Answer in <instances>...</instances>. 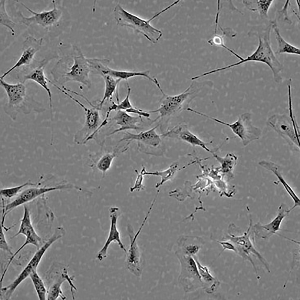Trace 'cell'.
Masks as SVG:
<instances>
[{
	"mask_svg": "<svg viewBox=\"0 0 300 300\" xmlns=\"http://www.w3.org/2000/svg\"><path fill=\"white\" fill-rule=\"evenodd\" d=\"M91 72L88 58L85 56L79 47L74 45L70 53L58 62L51 74L55 81L62 86L68 82H74L89 88Z\"/></svg>",
	"mask_w": 300,
	"mask_h": 300,
	"instance_id": "1",
	"label": "cell"
},
{
	"mask_svg": "<svg viewBox=\"0 0 300 300\" xmlns=\"http://www.w3.org/2000/svg\"><path fill=\"white\" fill-rule=\"evenodd\" d=\"M192 81L185 90L178 94L168 95L164 91L161 93L163 97L159 108L155 110L147 111L150 113H158L159 116L153 122L187 110L193 99L206 94L211 89V84L208 80Z\"/></svg>",
	"mask_w": 300,
	"mask_h": 300,
	"instance_id": "2",
	"label": "cell"
},
{
	"mask_svg": "<svg viewBox=\"0 0 300 300\" xmlns=\"http://www.w3.org/2000/svg\"><path fill=\"white\" fill-rule=\"evenodd\" d=\"M0 85L4 89L7 101L4 107V112L13 120L20 113L28 114L32 111L42 112L45 108L28 94L25 83L11 84L0 79Z\"/></svg>",
	"mask_w": 300,
	"mask_h": 300,
	"instance_id": "3",
	"label": "cell"
},
{
	"mask_svg": "<svg viewBox=\"0 0 300 300\" xmlns=\"http://www.w3.org/2000/svg\"><path fill=\"white\" fill-rule=\"evenodd\" d=\"M180 0H176L161 10L148 19H144L129 12L119 4L113 10L115 18L117 25L126 26L140 34L152 43L155 44L163 35L161 31L152 26L151 22L156 17L177 4Z\"/></svg>",
	"mask_w": 300,
	"mask_h": 300,
	"instance_id": "4",
	"label": "cell"
},
{
	"mask_svg": "<svg viewBox=\"0 0 300 300\" xmlns=\"http://www.w3.org/2000/svg\"><path fill=\"white\" fill-rule=\"evenodd\" d=\"M271 25L258 32V46L253 53L241 61L224 67L225 70L249 62H260L266 64L271 70L274 80L277 83L281 82V72L282 65L276 57L272 48L270 36Z\"/></svg>",
	"mask_w": 300,
	"mask_h": 300,
	"instance_id": "5",
	"label": "cell"
},
{
	"mask_svg": "<svg viewBox=\"0 0 300 300\" xmlns=\"http://www.w3.org/2000/svg\"><path fill=\"white\" fill-rule=\"evenodd\" d=\"M289 115L274 114L270 117L267 125L288 143L291 149L300 151V129L294 115L292 102H288Z\"/></svg>",
	"mask_w": 300,
	"mask_h": 300,
	"instance_id": "6",
	"label": "cell"
},
{
	"mask_svg": "<svg viewBox=\"0 0 300 300\" xmlns=\"http://www.w3.org/2000/svg\"><path fill=\"white\" fill-rule=\"evenodd\" d=\"M66 231L63 227L59 226L55 229L52 236L33 256L26 266L17 277L9 285L0 289L1 297L4 299L9 300L18 286L37 268L44 255L48 248L55 242L64 236Z\"/></svg>",
	"mask_w": 300,
	"mask_h": 300,
	"instance_id": "7",
	"label": "cell"
},
{
	"mask_svg": "<svg viewBox=\"0 0 300 300\" xmlns=\"http://www.w3.org/2000/svg\"><path fill=\"white\" fill-rule=\"evenodd\" d=\"M252 221L250 219L247 230L242 234L239 236H235L231 234L227 236L225 239L233 244L236 249V254H237L244 260L248 261L250 262L256 274H257V270L251 256V255L256 257L263 265L267 272L269 273L270 270L268 262L256 249L253 241L254 238H251V234L252 232Z\"/></svg>",
	"mask_w": 300,
	"mask_h": 300,
	"instance_id": "8",
	"label": "cell"
},
{
	"mask_svg": "<svg viewBox=\"0 0 300 300\" xmlns=\"http://www.w3.org/2000/svg\"><path fill=\"white\" fill-rule=\"evenodd\" d=\"M175 255L180 265L178 282L184 292L190 293L202 288V283L194 259L176 251Z\"/></svg>",
	"mask_w": 300,
	"mask_h": 300,
	"instance_id": "9",
	"label": "cell"
},
{
	"mask_svg": "<svg viewBox=\"0 0 300 300\" xmlns=\"http://www.w3.org/2000/svg\"><path fill=\"white\" fill-rule=\"evenodd\" d=\"M69 97L83 109L85 114L84 125L75 134L74 141L78 145L85 144L94 138L95 132L102 123L103 120H102L100 113L101 109L90 101L88 103L92 107L87 108L71 95H70Z\"/></svg>",
	"mask_w": 300,
	"mask_h": 300,
	"instance_id": "10",
	"label": "cell"
},
{
	"mask_svg": "<svg viewBox=\"0 0 300 300\" xmlns=\"http://www.w3.org/2000/svg\"><path fill=\"white\" fill-rule=\"evenodd\" d=\"M41 184L39 182L37 186H36L37 184L35 186L26 189L14 200L8 204L3 210L2 220L4 222L6 215L15 208L31 202L41 195L53 191L72 189L77 190L78 188L77 186L64 181L56 185L50 187L46 185L39 187Z\"/></svg>",
	"mask_w": 300,
	"mask_h": 300,
	"instance_id": "11",
	"label": "cell"
},
{
	"mask_svg": "<svg viewBox=\"0 0 300 300\" xmlns=\"http://www.w3.org/2000/svg\"><path fill=\"white\" fill-rule=\"evenodd\" d=\"M213 121L229 128L241 139L244 146L258 140L261 135L262 130L253 124L251 114L248 112L240 115L236 121L231 123L215 118Z\"/></svg>",
	"mask_w": 300,
	"mask_h": 300,
	"instance_id": "12",
	"label": "cell"
},
{
	"mask_svg": "<svg viewBox=\"0 0 300 300\" xmlns=\"http://www.w3.org/2000/svg\"><path fill=\"white\" fill-rule=\"evenodd\" d=\"M151 213L150 211H148L136 233L131 226L129 225L128 227L130 244L128 249L126 253V265L130 272L137 277H141L142 272V253L137 244V239Z\"/></svg>",
	"mask_w": 300,
	"mask_h": 300,
	"instance_id": "13",
	"label": "cell"
},
{
	"mask_svg": "<svg viewBox=\"0 0 300 300\" xmlns=\"http://www.w3.org/2000/svg\"><path fill=\"white\" fill-rule=\"evenodd\" d=\"M50 60L44 59L40 61H34V64L21 70L17 73V77L20 82L25 83L27 80H32L38 84L47 92L48 95L50 112H52V96L51 90L48 86L50 80L45 75L44 69Z\"/></svg>",
	"mask_w": 300,
	"mask_h": 300,
	"instance_id": "14",
	"label": "cell"
},
{
	"mask_svg": "<svg viewBox=\"0 0 300 300\" xmlns=\"http://www.w3.org/2000/svg\"><path fill=\"white\" fill-rule=\"evenodd\" d=\"M53 1V8L52 9L40 12H35L21 3L22 6L30 13L32 16H26L20 12L19 16L21 18V22L28 26L32 24H36L46 29L56 25L62 17L63 12L61 9L57 8L55 1Z\"/></svg>",
	"mask_w": 300,
	"mask_h": 300,
	"instance_id": "15",
	"label": "cell"
},
{
	"mask_svg": "<svg viewBox=\"0 0 300 300\" xmlns=\"http://www.w3.org/2000/svg\"><path fill=\"white\" fill-rule=\"evenodd\" d=\"M289 209L286 205L282 203L278 208L276 216L271 221L266 224L257 223L252 226V230L254 236L266 239L276 234L291 241L292 239L277 233L278 231L282 230L280 226L283 220L290 213Z\"/></svg>",
	"mask_w": 300,
	"mask_h": 300,
	"instance_id": "16",
	"label": "cell"
},
{
	"mask_svg": "<svg viewBox=\"0 0 300 300\" xmlns=\"http://www.w3.org/2000/svg\"><path fill=\"white\" fill-rule=\"evenodd\" d=\"M43 40L42 38L37 39L32 36L27 37L23 43L22 53L20 58L12 67L0 76V79H4L16 69L30 65L34 60L35 54L40 50Z\"/></svg>",
	"mask_w": 300,
	"mask_h": 300,
	"instance_id": "17",
	"label": "cell"
},
{
	"mask_svg": "<svg viewBox=\"0 0 300 300\" xmlns=\"http://www.w3.org/2000/svg\"><path fill=\"white\" fill-rule=\"evenodd\" d=\"M119 208L116 207H110L109 210L110 219V226L107 239L103 247L98 252L97 258L101 261L107 257L108 248L111 243L117 242L120 248L126 253L127 250L121 239L120 233L118 229L117 223L118 217Z\"/></svg>",
	"mask_w": 300,
	"mask_h": 300,
	"instance_id": "18",
	"label": "cell"
},
{
	"mask_svg": "<svg viewBox=\"0 0 300 300\" xmlns=\"http://www.w3.org/2000/svg\"><path fill=\"white\" fill-rule=\"evenodd\" d=\"M161 136L178 139L188 143L193 147L199 146L207 152H214L208 148L207 145L210 142L203 141L192 133L185 124H179L161 135Z\"/></svg>",
	"mask_w": 300,
	"mask_h": 300,
	"instance_id": "19",
	"label": "cell"
},
{
	"mask_svg": "<svg viewBox=\"0 0 300 300\" xmlns=\"http://www.w3.org/2000/svg\"><path fill=\"white\" fill-rule=\"evenodd\" d=\"M158 126L159 125H158L149 130L138 134L132 133L126 131L124 133L123 137L119 142L128 141V145L131 141H136L150 146L157 147L161 141V136L158 134L156 131Z\"/></svg>",
	"mask_w": 300,
	"mask_h": 300,
	"instance_id": "20",
	"label": "cell"
},
{
	"mask_svg": "<svg viewBox=\"0 0 300 300\" xmlns=\"http://www.w3.org/2000/svg\"><path fill=\"white\" fill-rule=\"evenodd\" d=\"M109 121H114L119 126L108 135L110 136L121 132L129 130H138L140 129L139 124L142 121V117L131 116L124 110H118Z\"/></svg>",
	"mask_w": 300,
	"mask_h": 300,
	"instance_id": "21",
	"label": "cell"
},
{
	"mask_svg": "<svg viewBox=\"0 0 300 300\" xmlns=\"http://www.w3.org/2000/svg\"><path fill=\"white\" fill-rule=\"evenodd\" d=\"M258 164L261 167L272 172L276 176L292 200L294 204L292 207L289 209V212H290L296 207L299 206L300 199L284 179L282 174L280 166L274 162L264 160L259 162Z\"/></svg>",
	"mask_w": 300,
	"mask_h": 300,
	"instance_id": "22",
	"label": "cell"
},
{
	"mask_svg": "<svg viewBox=\"0 0 300 300\" xmlns=\"http://www.w3.org/2000/svg\"><path fill=\"white\" fill-rule=\"evenodd\" d=\"M177 242L178 247L176 251L193 258L198 256L199 252L205 243L201 238L190 236L182 237L178 239Z\"/></svg>",
	"mask_w": 300,
	"mask_h": 300,
	"instance_id": "23",
	"label": "cell"
},
{
	"mask_svg": "<svg viewBox=\"0 0 300 300\" xmlns=\"http://www.w3.org/2000/svg\"><path fill=\"white\" fill-rule=\"evenodd\" d=\"M109 64H106L102 68L99 75L107 74L116 79L127 80L129 78L135 76H142L145 77L153 82L156 86L160 85L156 78L152 77L149 75L148 70L133 71L115 70L110 68Z\"/></svg>",
	"mask_w": 300,
	"mask_h": 300,
	"instance_id": "24",
	"label": "cell"
},
{
	"mask_svg": "<svg viewBox=\"0 0 300 300\" xmlns=\"http://www.w3.org/2000/svg\"><path fill=\"white\" fill-rule=\"evenodd\" d=\"M196 262L198 271L203 284V289L208 294L214 293L219 287L220 282L211 273L208 267L202 265L198 259V256L193 258Z\"/></svg>",
	"mask_w": 300,
	"mask_h": 300,
	"instance_id": "25",
	"label": "cell"
},
{
	"mask_svg": "<svg viewBox=\"0 0 300 300\" xmlns=\"http://www.w3.org/2000/svg\"><path fill=\"white\" fill-rule=\"evenodd\" d=\"M277 43V48L275 54L287 53L300 55V49L286 41L281 35L276 19L270 22Z\"/></svg>",
	"mask_w": 300,
	"mask_h": 300,
	"instance_id": "26",
	"label": "cell"
},
{
	"mask_svg": "<svg viewBox=\"0 0 300 300\" xmlns=\"http://www.w3.org/2000/svg\"><path fill=\"white\" fill-rule=\"evenodd\" d=\"M100 76L103 79L105 83L103 98L97 105L101 109L105 102L110 99L114 93L115 94L117 102H119L118 89L119 85L122 80L107 74H102Z\"/></svg>",
	"mask_w": 300,
	"mask_h": 300,
	"instance_id": "27",
	"label": "cell"
},
{
	"mask_svg": "<svg viewBox=\"0 0 300 300\" xmlns=\"http://www.w3.org/2000/svg\"><path fill=\"white\" fill-rule=\"evenodd\" d=\"M212 154L220 164V166L218 167L219 170L227 174L230 178H233L234 170L237 164V157L232 153H228L224 157L219 156L214 152Z\"/></svg>",
	"mask_w": 300,
	"mask_h": 300,
	"instance_id": "28",
	"label": "cell"
},
{
	"mask_svg": "<svg viewBox=\"0 0 300 300\" xmlns=\"http://www.w3.org/2000/svg\"><path fill=\"white\" fill-rule=\"evenodd\" d=\"M179 169L178 164L176 163H174L171 164L166 169L161 171H147L145 166H142L140 172L143 176L147 175L160 177L161 178L160 182L157 183L155 186V188H157L161 187L167 182L172 179Z\"/></svg>",
	"mask_w": 300,
	"mask_h": 300,
	"instance_id": "29",
	"label": "cell"
},
{
	"mask_svg": "<svg viewBox=\"0 0 300 300\" xmlns=\"http://www.w3.org/2000/svg\"><path fill=\"white\" fill-rule=\"evenodd\" d=\"M117 148L113 150L107 151L103 153L95 161L94 164L96 169L100 172L103 178L111 167L112 163L119 153Z\"/></svg>",
	"mask_w": 300,
	"mask_h": 300,
	"instance_id": "30",
	"label": "cell"
},
{
	"mask_svg": "<svg viewBox=\"0 0 300 300\" xmlns=\"http://www.w3.org/2000/svg\"><path fill=\"white\" fill-rule=\"evenodd\" d=\"M67 269L65 268L62 273L56 282H55L50 287L47 296L48 300H55L59 297L62 299H66V296L64 294L61 287L62 284L65 281L70 282L73 279V276H69L68 273Z\"/></svg>",
	"mask_w": 300,
	"mask_h": 300,
	"instance_id": "31",
	"label": "cell"
},
{
	"mask_svg": "<svg viewBox=\"0 0 300 300\" xmlns=\"http://www.w3.org/2000/svg\"><path fill=\"white\" fill-rule=\"evenodd\" d=\"M23 214L20 220V224L18 232L11 238H14L22 234L26 238L38 235L32 224L31 214L28 207L25 204L23 205Z\"/></svg>",
	"mask_w": 300,
	"mask_h": 300,
	"instance_id": "32",
	"label": "cell"
},
{
	"mask_svg": "<svg viewBox=\"0 0 300 300\" xmlns=\"http://www.w3.org/2000/svg\"><path fill=\"white\" fill-rule=\"evenodd\" d=\"M273 0H243V3L246 8L252 12H257L262 19L268 17L269 9L273 2Z\"/></svg>",
	"mask_w": 300,
	"mask_h": 300,
	"instance_id": "33",
	"label": "cell"
},
{
	"mask_svg": "<svg viewBox=\"0 0 300 300\" xmlns=\"http://www.w3.org/2000/svg\"><path fill=\"white\" fill-rule=\"evenodd\" d=\"M29 277L32 281L39 299L45 300L46 290L43 280L38 274L37 271H33Z\"/></svg>",
	"mask_w": 300,
	"mask_h": 300,
	"instance_id": "34",
	"label": "cell"
},
{
	"mask_svg": "<svg viewBox=\"0 0 300 300\" xmlns=\"http://www.w3.org/2000/svg\"><path fill=\"white\" fill-rule=\"evenodd\" d=\"M5 1L0 0V22L1 25L7 27L12 32L13 35L15 34L14 27L16 24L12 21L7 12L5 8Z\"/></svg>",
	"mask_w": 300,
	"mask_h": 300,
	"instance_id": "35",
	"label": "cell"
},
{
	"mask_svg": "<svg viewBox=\"0 0 300 300\" xmlns=\"http://www.w3.org/2000/svg\"><path fill=\"white\" fill-rule=\"evenodd\" d=\"M38 183V182L33 183L28 182L18 186L2 188L0 190V195L5 198H11L16 196L25 187L29 186H35Z\"/></svg>",
	"mask_w": 300,
	"mask_h": 300,
	"instance_id": "36",
	"label": "cell"
},
{
	"mask_svg": "<svg viewBox=\"0 0 300 300\" xmlns=\"http://www.w3.org/2000/svg\"><path fill=\"white\" fill-rule=\"evenodd\" d=\"M290 5L289 0H286L283 8L277 11V20L290 24L292 22L289 18L288 15V8Z\"/></svg>",
	"mask_w": 300,
	"mask_h": 300,
	"instance_id": "37",
	"label": "cell"
},
{
	"mask_svg": "<svg viewBox=\"0 0 300 300\" xmlns=\"http://www.w3.org/2000/svg\"><path fill=\"white\" fill-rule=\"evenodd\" d=\"M128 91L127 95L125 98L120 102L117 104V111L124 110L132 107L130 100V96L131 91V89L127 83Z\"/></svg>",
	"mask_w": 300,
	"mask_h": 300,
	"instance_id": "38",
	"label": "cell"
},
{
	"mask_svg": "<svg viewBox=\"0 0 300 300\" xmlns=\"http://www.w3.org/2000/svg\"><path fill=\"white\" fill-rule=\"evenodd\" d=\"M135 171L136 174V177L134 185L130 188V190L131 192L135 190L140 191L143 190L145 188V186L143 184L144 176L140 172H139L137 170H135Z\"/></svg>",
	"mask_w": 300,
	"mask_h": 300,
	"instance_id": "39",
	"label": "cell"
},
{
	"mask_svg": "<svg viewBox=\"0 0 300 300\" xmlns=\"http://www.w3.org/2000/svg\"><path fill=\"white\" fill-rule=\"evenodd\" d=\"M0 248L3 251L8 253L11 256L13 253L10 249L6 240L3 227L0 224Z\"/></svg>",
	"mask_w": 300,
	"mask_h": 300,
	"instance_id": "40",
	"label": "cell"
},
{
	"mask_svg": "<svg viewBox=\"0 0 300 300\" xmlns=\"http://www.w3.org/2000/svg\"><path fill=\"white\" fill-rule=\"evenodd\" d=\"M217 242L220 244L223 248L222 250L219 254V256L222 253L226 250L232 251L236 254L237 250L236 247L230 241L226 240L225 241H217Z\"/></svg>",
	"mask_w": 300,
	"mask_h": 300,
	"instance_id": "41",
	"label": "cell"
},
{
	"mask_svg": "<svg viewBox=\"0 0 300 300\" xmlns=\"http://www.w3.org/2000/svg\"><path fill=\"white\" fill-rule=\"evenodd\" d=\"M125 111L128 113L136 114L141 117H142L149 119L150 113H148L147 111L143 110L141 109L133 106Z\"/></svg>",
	"mask_w": 300,
	"mask_h": 300,
	"instance_id": "42",
	"label": "cell"
},
{
	"mask_svg": "<svg viewBox=\"0 0 300 300\" xmlns=\"http://www.w3.org/2000/svg\"><path fill=\"white\" fill-rule=\"evenodd\" d=\"M214 43L216 45H220L222 46V47H224L227 50H228L229 52H231L232 54H233L235 56L238 58L240 61H242L244 59V58L241 56H240L237 54L235 53L232 50L230 49L229 48H228L227 47L224 45L223 43L222 40V39L219 36H215L214 37L213 39Z\"/></svg>",
	"mask_w": 300,
	"mask_h": 300,
	"instance_id": "43",
	"label": "cell"
},
{
	"mask_svg": "<svg viewBox=\"0 0 300 300\" xmlns=\"http://www.w3.org/2000/svg\"><path fill=\"white\" fill-rule=\"evenodd\" d=\"M218 9H217V12L216 16V18L215 20V33L216 34L217 32V23L218 22V18L219 14V11L220 10V1L218 0Z\"/></svg>",
	"mask_w": 300,
	"mask_h": 300,
	"instance_id": "44",
	"label": "cell"
}]
</instances>
